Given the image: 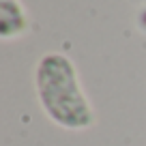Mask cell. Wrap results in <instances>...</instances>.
<instances>
[{"mask_svg": "<svg viewBox=\"0 0 146 146\" xmlns=\"http://www.w3.org/2000/svg\"><path fill=\"white\" fill-rule=\"evenodd\" d=\"M35 95L43 114L60 129L86 131L97 114L82 86L78 67L62 52H45L35 64Z\"/></svg>", "mask_w": 146, "mask_h": 146, "instance_id": "cell-1", "label": "cell"}, {"mask_svg": "<svg viewBox=\"0 0 146 146\" xmlns=\"http://www.w3.org/2000/svg\"><path fill=\"white\" fill-rule=\"evenodd\" d=\"M30 28V19L22 0H0V35L5 41L19 39Z\"/></svg>", "mask_w": 146, "mask_h": 146, "instance_id": "cell-2", "label": "cell"}]
</instances>
